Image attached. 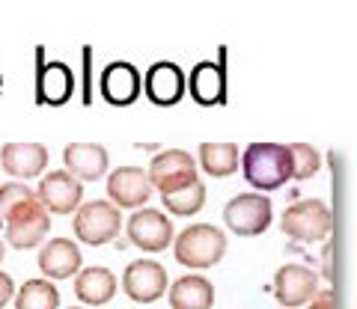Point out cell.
Here are the masks:
<instances>
[{
	"instance_id": "2e32d148",
	"label": "cell",
	"mask_w": 357,
	"mask_h": 309,
	"mask_svg": "<svg viewBox=\"0 0 357 309\" xmlns=\"http://www.w3.org/2000/svg\"><path fill=\"white\" fill-rule=\"evenodd\" d=\"M188 86H191V98L199 107H218L227 102V72H223V63L215 60H203L191 69L188 77Z\"/></svg>"
},
{
	"instance_id": "4316f807",
	"label": "cell",
	"mask_w": 357,
	"mask_h": 309,
	"mask_svg": "<svg viewBox=\"0 0 357 309\" xmlns=\"http://www.w3.org/2000/svg\"><path fill=\"white\" fill-rule=\"evenodd\" d=\"M307 309H337V301H333V289L319 292V294L307 303Z\"/></svg>"
},
{
	"instance_id": "e0dca14e",
	"label": "cell",
	"mask_w": 357,
	"mask_h": 309,
	"mask_svg": "<svg viewBox=\"0 0 357 309\" xmlns=\"http://www.w3.org/2000/svg\"><path fill=\"white\" fill-rule=\"evenodd\" d=\"M0 167L13 179H36L48 167V149L42 143H6L0 149Z\"/></svg>"
},
{
	"instance_id": "6da1fadb",
	"label": "cell",
	"mask_w": 357,
	"mask_h": 309,
	"mask_svg": "<svg viewBox=\"0 0 357 309\" xmlns=\"http://www.w3.org/2000/svg\"><path fill=\"white\" fill-rule=\"evenodd\" d=\"M0 214L6 223V244L15 250L39 247L51 229V212L24 182H9L0 187Z\"/></svg>"
},
{
	"instance_id": "7402d4cb",
	"label": "cell",
	"mask_w": 357,
	"mask_h": 309,
	"mask_svg": "<svg viewBox=\"0 0 357 309\" xmlns=\"http://www.w3.org/2000/svg\"><path fill=\"white\" fill-rule=\"evenodd\" d=\"M199 167L215 179L238 173V146L236 143H203L199 146Z\"/></svg>"
},
{
	"instance_id": "ffe728a7",
	"label": "cell",
	"mask_w": 357,
	"mask_h": 309,
	"mask_svg": "<svg viewBox=\"0 0 357 309\" xmlns=\"http://www.w3.org/2000/svg\"><path fill=\"white\" fill-rule=\"evenodd\" d=\"M116 285L119 283L114 277V271L102 268V264H93V268H86L75 277V294L86 306H105L116 294Z\"/></svg>"
},
{
	"instance_id": "484cf974",
	"label": "cell",
	"mask_w": 357,
	"mask_h": 309,
	"mask_svg": "<svg viewBox=\"0 0 357 309\" xmlns=\"http://www.w3.org/2000/svg\"><path fill=\"white\" fill-rule=\"evenodd\" d=\"M9 301H15V283L9 274L0 271V309H3Z\"/></svg>"
},
{
	"instance_id": "ba28073f",
	"label": "cell",
	"mask_w": 357,
	"mask_h": 309,
	"mask_svg": "<svg viewBox=\"0 0 357 309\" xmlns=\"http://www.w3.org/2000/svg\"><path fill=\"white\" fill-rule=\"evenodd\" d=\"M128 241L146 253H161L173 244V223L158 208H137L126 223Z\"/></svg>"
},
{
	"instance_id": "277c9868",
	"label": "cell",
	"mask_w": 357,
	"mask_h": 309,
	"mask_svg": "<svg viewBox=\"0 0 357 309\" xmlns=\"http://www.w3.org/2000/svg\"><path fill=\"white\" fill-rule=\"evenodd\" d=\"M280 229L283 235H289L292 241H304V244L328 241L333 232V212L321 200H301L283 212Z\"/></svg>"
},
{
	"instance_id": "30bf717a",
	"label": "cell",
	"mask_w": 357,
	"mask_h": 309,
	"mask_svg": "<svg viewBox=\"0 0 357 309\" xmlns=\"http://www.w3.org/2000/svg\"><path fill=\"white\" fill-rule=\"evenodd\" d=\"M122 292L134 303H155L167 294V271L155 259H137L131 262L122 274Z\"/></svg>"
},
{
	"instance_id": "f1b7e54d",
	"label": "cell",
	"mask_w": 357,
	"mask_h": 309,
	"mask_svg": "<svg viewBox=\"0 0 357 309\" xmlns=\"http://www.w3.org/2000/svg\"><path fill=\"white\" fill-rule=\"evenodd\" d=\"M0 86H3V77H0Z\"/></svg>"
},
{
	"instance_id": "7a4b0ae2",
	"label": "cell",
	"mask_w": 357,
	"mask_h": 309,
	"mask_svg": "<svg viewBox=\"0 0 357 309\" xmlns=\"http://www.w3.org/2000/svg\"><path fill=\"white\" fill-rule=\"evenodd\" d=\"M241 173L259 193L277 191L292 179V152L283 143H250L241 154Z\"/></svg>"
},
{
	"instance_id": "d4e9b609",
	"label": "cell",
	"mask_w": 357,
	"mask_h": 309,
	"mask_svg": "<svg viewBox=\"0 0 357 309\" xmlns=\"http://www.w3.org/2000/svg\"><path fill=\"white\" fill-rule=\"evenodd\" d=\"M292 152V179L304 182V179H312L321 167V154L310 146V143H292L289 146Z\"/></svg>"
},
{
	"instance_id": "9a60e30c",
	"label": "cell",
	"mask_w": 357,
	"mask_h": 309,
	"mask_svg": "<svg viewBox=\"0 0 357 309\" xmlns=\"http://www.w3.org/2000/svg\"><path fill=\"white\" fill-rule=\"evenodd\" d=\"M63 164L77 182H96L107 173L110 154L102 143H69L63 149Z\"/></svg>"
},
{
	"instance_id": "7c38bea8",
	"label": "cell",
	"mask_w": 357,
	"mask_h": 309,
	"mask_svg": "<svg viewBox=\"0 0 357 309\" xmlns=\"http://www.w3.org/2000/svg\"><path fill=\"white\" fill-rule=\"evenodd\" d=\"M39 200L51 214H72L84 205V184L66 170H54L39 179Z\"/></svg>"
},
{
	"instance_id": "603a6c76",
	"label": "cell",
	"mask_w": 357,
	"mask_h": 309,
	"mask_svg": "<svg viewBox=\"0 0 357 309\" xmlns=\"http://www.w3.org/2000/svg\"><path fill=\"white\" fill-rule=\"evenodd\" d=\"M60 292L48 280H27L15 292V309H57Z\"/></svg>"
},
{
	"instance_id": "52a82bcc",
	"label": "cell",
	"mask_w": 357,
	"mask_h": 309,
	"mask_svg": "<svg viewBox=\"0 0 357 309\" xmlns=\"http://www.w3.org/2000/svg\"><path fill=\"white\" fill-rule=\"evenodd\" d=\"M271 217H274L271 200L262 193H238L223 208V223L236 232V235H244V238L262 235V232L271 226Z\"/></svg>"
},
{
	"instance_id": "8992f818",
	"label": "cell",
	"mask_w": 357,
	"mask_h": 309,
	"mask_svg": "<svg viewBox=\"0 0 357 309\" xmlns=\"http://www.w3.org/2000/svg\"><path fill=\"white\" fill-rule=\"evenodd\" d=\"M149 182L152 187H158L161 196L178 193L185 187H191L197 179V161L185 149H164L152 158L149 164Z\"/></svg>"
},
{
	"instance_id": "44dd1931",
	"label": "cell",
	"mask_w": 357,
	"mask_h": 309,
	"mask_svg": "<svg viewBox=\"0 0 357 309\" xmlns=\"http://www.w3.org/2000/svg\"><path fill=\"white\" fill-rule=\"evenodd\" d=\"M215 303V285L199 274L178 277L170 285V306L173 309H211Z\"/></svg>"
},
{
	"instance_id": "f546056e",
	"label": "cell",
	"mask_w": 357,
	"mask_h": 309,
	"mask_svg": "<svg viewBox=\"0 0 357 309\" xmlns=\"http://www.w3.org/2000/svg\"><path fill=\"white\" fill-rule=\"evenodd\" d=\"M72 309H77V306H72Z\"/></svg>"
},
{
	"instance_id": "cb8c5ba5",
	"label": "cell",
	"mask_w": 357,
	"mask_h": 309,
	"mask_svg": "<svg viewBox=\"0 0 357 309\" xmlns=\"http://www.w3.org/2000/svg\"><path fill=\"white\" fill-rule=\"evenodd\" d=\"M161 203L167 205V212L176 214V217H191L197 214L199 208L206 205V184L203 182H194L191 187L178 193H170V196H161Z\"/></svg>"
},
{
	"instance_id": "9c48e42d",
	"label": "cell",
	"mask_w": 357,
	"mask_h": 309,
	"mask_svg": "<svg viewBox=\"0 0 357 309\" xmlns=\"http://www.w3.org/2000/svg\"><path fill=\"white\" fill-rule=\"evenodd\" d=\"M319 294V274L307 264H283L274 274V297L286 309L307 306Z\"/></svg>"
},
{
	"instance_id": "4fadbf2b",
	"label": "cell",
	"mask_w": 357,
	"mask_h": 309,
	"mask_svg": "<svg viewBox=\"0 0 357 309\" xmlns=\"http://www.w3.org/2000/svg\"><path fill=\"white\" fill-rule=\"evenodd\" d=\"M143 90H146V98L158 107H173L185 98L188 90V77L178 69L176 63H152L146 74H143Z\"/></svg>"
},
{
	"instance_id": "ac0fdd59",
	"label": "cell",
	"mask_w": 357,
	"mask_h": 309,
	"mask_svg": "<svg viewBox=\"0 0 357 309\" xmlns=\"http://www.w3.org/2000/svg\"><path fill=\"white\" fill-rule=\"evenodd\" d=\"M81 247L69 238H51L48 244L39 250V268L45 277L51 280H69L81 274Z\"/></svg>"
},
{
	"instance_id": "d6986e66",
	"label": "cell",
	"mask_w": 357,
	"mask_h": 309,
	"mask_svg": "<svg viewBox=\"0 0 357 309\" xmlns=\"http://www.w3.org/2000/svg\"><path fill=\"white\" fill-rule=\"evenodd\" d=\"M75 93V74L66 63H42L36 77V102L60 107Z\"/></svg>"
},
{
	"instance_id": "5b68a950",
	"label": "cell",
	"mask_w": 357,
	"mask_h": 309,
	"mask_svg": "<svg viewBox=\"0 0 357 309\" xmlns=\"http://www.w3.org/2000/svg\"><path fill=\"white\" fill-rule=\"evenodd\" d=\"M119 229H122V214L114 203L93 200L75 212V235L89 247H102L107 241H114Z\"/></svg>"
},
{
	"instance_id": "83f0119b",
	"label": "cell",
	"mask_w": 357,
	"mask_h": 309,
	"mask_svg": "<svg viewBox=\"0 0 357 309\" xmlns=\"http://www.w3.org/2000/svg\"><path fill=\"white\" fill-rule=\"evenodd\" d=\"M3 256H6V244L0 241V262H3Z\"/></svg>"
},
{
	"instance_id": "5bb4252c",
	"label": "cell",
	"mask_w": 357,
	"mask_h": 309,
	"mask_svg": "<svg viewBox=\"0 0 357 309\" xmlns=\"http://www.w3.org/2000/svg\"><path fill=\"white\" fill-rule=\"evenodd\" d=\"M107 196L116 208H143L152 196L149 173L140 167H119L107 175Z\"/></svg>"
},
{
	"instance_id": "3957f363",
	"label": "cell",
	"mask_w": 357,
	"mask_h": 309,
	"mask_svg": "<svg viewBox=\"0 0 357 309\" xmlns=\"http://www.w3.org/2000/svg\"><path fill=\"white\" fill-rule=\"evenodd\" d=\"M173 253H176V262L191 271L215 268L223 259V253H227V235L211 223L188 226L185 232H178Z\"/></svg>"
},
{
	"instance_id": "8fae6325",
	"label": "cell",
	"mask_w": 357,
	"mask_h": 309,
	"mask_svg": "<svg viewBox=\"0 0 357 309\" xmlns=\"http://www.w3.org/2000/svg\"><path fill=\"white\" fill-rule=\"evenodd\" d=\"M98 86H102V98L107 104L128 107V104L137 102L140 93H143V74L137 72V65H134V63L116 60V63L105 65Z\"/></svg>"
}]
</instances>
